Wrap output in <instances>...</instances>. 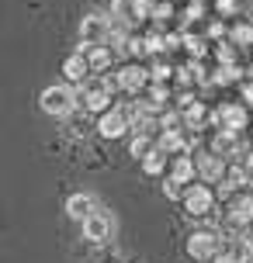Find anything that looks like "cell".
I'll return each mask as SVG.
<instances>
[{
  "label": "cell",
  "mask_w": 253,
  "mask_h": 263,
  "mask_svg": "<svg viewBox=\"0 0 253 263\" xmlns=\"http://www.w3.org/2000/svg\"><path fill=\"white\" fill-rule=\"evenodd\" d=\"M129 149H132V156H146V153L153 149V145H149V139L142 135V132H139V135L132 139V145H129Z\"/></svg>",
  "instance_id": "cell-20"
},
{
  "label": "cell",
  "mask_w": 253,
  "mask_h": 263,
  "mask_svg": "<svg viewBox=\"0 0 253 263\" xmlns=\"http://www.w3.org/2000/svg\"><path fill=\"white\" fill-rule=\"evenodd\" d=\"M229 222L232 225H250L253 222V197L250 194H240L229 204Z\"/></svg>",
  "instance_id": "cell-12"
},
{
  "label": "cell",
  "mask_w": 253,
  "mask_h": 263,
  "mask_svg": "<svg viewBox=\"0 0 253 263\" xmlns=\"http://www.w3.org/2000/svg\"><path fill=\"white\" fill-rule=\"evenodd\" d=\"M83 239H91V242H104L107 236H111V218H107V215H101V211H94L91 218H83Z\"/></svg>",
  "instance_id": "cell-8"
},
{
  "label": "cell",
  "mask_w": 253,
  "mask_h": 263,
  "mask_svg": "<svg viewBox=\"0 0 253 263\" xmlns=\"http://www.w3.org/2000/svg\"><path fill=\"white\" fill-rule=\"evenodd\" d=\"M250 39H253V28H246V25L236 28V42H250Z\"/></svg>",
  "instance_id": "cell-23"
},
{
  "label": "cell",
  "mask_w": 253,
  "mask_h": 263,
  "mask_svg": "<svg viewBox=\"0 0 253 263\" xmlns=\"http://www.w3.org/2000/svg\"><path fill=\"white\" fill-rule=\"evenodd\" d=\"M107 104H111V83L91 77L83 83V107H87V111H104Z\"/></svg>",
  "instance_id": "cell-4"
},
{
  "label": "cell",
  "mask_w": 253,
  "mask_h": 263,
  "mask_svg": "<svg viewBox=\"0 0 253 263\" xmlns=\"http://www.w3.org/2000/svg\"><path fill=\"white\" fill-rule=\"evenodd\" d=\"M219 121H222V128L240 132L243 125H246V115H243V107H222V111H219Z\"/></svg>",
  "instance_id": "cell-14"
},
{
  "label": "cell",
  "mask_w": 253,
  "mask_h": 263,
  "mask_svg": "<svg viewBox=\"0 0 253 263\" xmlns=\"http://www.w3.org/2000/svg\"><path fill=\"white\" fill-rule=\"evenodd\" d=\"M219 11H226V14H232V11H236V0H219Z\"/></svg>",
  "instance_id": "cell-25"
},
{
  "label": "cell",
  "mask_w": 253,
  "mask_h": 263,
  "mask_svg": "<svg viewBox=\"0 0 253 263\" xmlns=\"http://www.w3.org/2000/svg\"><path fill=\"white\" fill-rule=\"evenodd\" d=\"M63 73H66L69 83H80V87H83V83L91 80L94 69H91V59H87L83 52H77V55H69L66 63H63Z\"/></svg>",
  "instance_id": "cell-9"
},
{
  "label": "cell",
  "mask_w": 253,
  "mask_h": 263,
  "mask_svg": "<svg viewBox=\"0 0 253 263\" xmlns=\"http://www.w3.org/2000/svg\"><path fill=\"white\" fill-rule=\"evenodd\" d=\"M180 145H184V142H180V132H177V128H167V132H163L160 149H167V153H177Z\"/></svg>",
  "instance_id": "cell-19"
},
{
  "label": "cell",
  "mask_w": 253,
  "mask_h": 263,
  "mask_svg": "<svg viewBox=\"0 0 253 263\" xmlns=\"http://www.w3.org/2000/svg\"><path fill=\"white\" fill-rule=\"evenodd\" d=\"M146 80H149V73L142 66H125L118 73V87L129 93H139V90H146Z\"/></svg>",
  "instance_id": "cell-10"
},
{
  "label": "cell",
  "mask_w": 253,
  "mask_h": 263,
  "mask_svg": "<svg viewBox=\"0 0 253 263\" xmlns=\"http://www.w3.org/2000/svg\"><path fill=\"white\" fill-rule=\"evenodd\" d=\"M132 17H139V21L142 17H153V4L149 0H132Z\"/></svg>",
  "instance_id": "cell-21"
},
{
  "label": "cell",
  "mask_w": 253,
  "mask_h": 263,
  "mask_svg": "<svg viewBox=\"0 0 253 263\" xmlns=\"http://www.w3.org/2000/svg\"><path fill=\"white\" fill-rule=\"evenodd\" d=\"M246 239H250V246H253V232H246Z\"/></svg>",
  "instance_id": "cell-28"
},
{
  "label": "cell",
  "mask_w": 253,
  "mask_h": 263,
  "mask_svg": "<svg viewBox=\"0 0 253 263\" xmlns=\"http://www.w3.org/2000/svg\"><path fill=\"white\" fill-rule=\"evenodd\" d=\"M219 250H222V242L215 232H194V236L187 239V253L201 263H215L219 260Z\"/></svg>",
  "instance_id": "cell-3"
},
{
  "label": "cell",
  "mask_w": 253,
  "mask_h": 263,
  "mask_svg": "<svg viewBox=\"0 0 253 263\" xmlns=\"http://www.w3.org/2000/svg\"><path fill=\"white\" fill-rule=\"evenodd\" d=\"M94 211H97V204H94L91 194H73L66 201V215L73 218V222H83V218H91Z\"/></svg>",
  "instance_id": "cell-11"
},
{
  "label": "cell",
  "mask_w": 253,
  "mask_h": 263,
  "mask_svg": "<svg viewBox=\"0 0 253 263\" xmlns=\"http://www.w3.org/2000/svg\"><path fill=\"white\" fill-rule=\"evenodd\" d=\"M212 201H215V194L205 184H191L184 191V208L191 211V215H208V211H212Z\"/></svg>",
  "instance_id": "cell-5"
},
{
  "label": "cell",
  "mask_w": 253,
  "mask_h": 263,
  "mask_svg": "<svg viewBox=\"0 0 253 263\" xmlns=\"http://www.w3.org/2000/svg\"><path fill=\"white\" fill-rule=\"evenodd\" d=\"M198 166H201V173H205L208 180H219V177L226 173V163H222V156H219V153H212V156H201Z\"/></svg>",
  "instance_id": "cell-15"
},
{
  "label": "cell",
  "mask_w": 253,
  "mask_h": 263,
  "mask_svg": "<svg viewBox=\"0 0 253 263\" xmlns=\"http://www.w3.org/2000/svg\"><path fill=\"white\" fill-rule=\"evenodd\" d=\"M173 177L180 180V184H187V180H194V163L187 156H177V163H173Z\"/></svg>",
  "instance_id": "cell-17"
},
{
  "label": "cell",
  "mask_w": 253,
  "mask_h": 263,
  "mask_svg": "<svg viewBox=\"0 0 253 263\" xmlns=\"http://www.w3.org/2000/svg\"><path fill=\"white\" fill-rule=\"evenodd\" d=\"M215 153H219V156H222V153H236V132L222 128V135L215 139Z\"/></svg>",
  "instance_id": "cell-18"
},
{
  "label": "cell",
  "mask_w": 253,
  "mask_h": 263,
  "mask_svg": "<svg viewBox=\"0 0 253 263\" xmlns=\"http://www.w3.org/2000/svg\"><path fill=\"white\" fill-rule=\"evenodd\" d=\"M107 35H111V21H107L104 14H87L80 21V42L83 49H91V45H104Z\"/></svg>",
  "instance_id": "cell-2"
},
{
  "label": "cell",
  "mask_w": 253,
  "mask_h": 263,
  "mask_svg": "<svg viewBox=\"0 0 253 263\" xmlns=\"http://www.w3.org/2000/svg\"><path fill=\"white\" fill-rule=\"evenodd\" d=\"M163 194L170 197V201H177V197H184V191H180V180H177V177H170V180L163 184Z\"/></svg>",
  "instance_id": "cell-22"
},
{
  "label": "cell",
  "mask_w": 253,
  "mask_h": 263,
  "mask_svg": "<svg viewBox=\"0 0 253 263\" xmlns=\"http://www.w3.org/2000/svg\"><path fill=\"white\" fill-rule=\"evenodd\" d=\"M215 263H253V246L250 239H229L222 253H219V260Z\"/></svg>",
  "instance_id": "cell-6"
},
{
  "label": "cell",
  "mask_w": 253,
  "mask_h": 263,
  "mask_svg": "<svg viewBox=\"0 0 253 263\" xmlns=\"http://www.w3.org/2000/svg\"><path fill=\"white\" fill-rule=\"evenodd\" d=\"M153 17H156V21H167V17H170V4H167V7H153Z\"/></svg>",
  "instance_id": "cell-24"
},
{
  "label": "cell",
  "mask_w": 253,
  "mask_h": 263,
  "mask_svg": "<svg viewBox=\"0 0 253 263\" xmlns=\"http://www.w3.org/2000/svg\"><path fill=\"white\" fill-rule=\"evenodd\" d=\"M246 170H250V177H253V153H250V159H246Z\"/></svg>",
  "instance_id": "cell-26"
},
{
  "label": "cell",
  "mask_w": 253,
  "mask_h": 263,
  "mask_svg": "<svg viewBox=\"0 0 253 263\" xmlns=\"http://www.w3.org/2000/svg\"><path fill=\"white\" fill-rule=\"evenodd\" d=\"M39 104L45 115H52V118H63V115H69L73 107H77V93L69 90L66 83H52V87H45L39 97Z\"/></svg>",
  "instance_id": "cell-1"
},
{
  "label": "cell",
  "mask_w": 253,
  "mask_h": 263,
  "mask_svg": "<svg viewBox=\"0 0 253 263\" xmlns=\"http://www.w3.org/2000/svg\"><path fill=\"white\" fill-rule=\"evenodd\" d=\"M97 132H101L104 139H121V135L129 132V115H125V111H104L101 121H97Z\"/></svg>",
  "instance_id": "cell-7"
},
{
  "label": "cell",
  "mask_w": 253,
  "mask_h": 263,
  "mask_svg": "<svg viewBox=\"0 0 253 263\" xmlns=\"http://www.w3.org/2000/svg\"><path fill=\"white\" fill-rule=\"evenodd\" d=\"M91 69H104V66H111V49L107 45H91Z\"/></svg>",
  "instance_id": "cell-16"
},
{
  "label": "cell",
  "mask_w": 253,
  "mask_h": 263,
  "mask_svg": "<svg viewBox=\"0 0 253 263\" xmlns=\"http://www.w3.org/2000/svg\"><path fill=\"white\" fill-rule=\"evenodd\" d=\"M246 101H250V104H253V87H246Z\"/></svg>",
  "instance_id": "cell-27"
},
{
  "label": "cell",
  "mask_w": 253,
  "mask_h": 263,
  "mask_svg": "<svg viewBox=\"0 0 253 263\" xmlns=\"http://www.w3.org/2000/svg\"><path fill=\"white\" fill-rule=\"evenodd\" d=\"M142 170H146L149 177H156V173L167 170V149H160V145H156V149H149L146 156H142Z\"/></svg>",
  "instance_id": "cell-13"
}]
</instances>
